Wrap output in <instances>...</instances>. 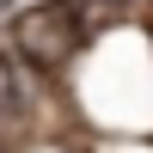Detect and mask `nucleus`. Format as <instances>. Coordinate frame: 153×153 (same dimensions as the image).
<instances>
[{
  "instance_id": "f257e3e1",
  "label": "nucleus",
  "mask_w": 153,
  "mask_h": 153,
  "mask_svg": "<svg viewBox=\"0 0 153 153\" xmlns=\"http://www.w3.org/2000/svg\"><path fill=\"white\" fill-rule=\"evenodd\" d=\"M86 43V19L74 0H37V6H25L19 19H12V49H19L25 61H37V68H61V61H74Z\"/></svg>"
},
{
  "instance_id": "f03ea898",
  "label": "nucleus",
  "mask_w": 153,
  "mask_h": 153,
  "mask_svg": "<svg viewBox=\"0 0 153 153\" xmlns=\"http://www.w3.org/2000/svg\"><path fill=\"white\" fill-rule=\"evenodd\" d=\"M19 129V92H12V74L0 68V141Z\"/></svg>"
},
{
  "instance_id": "7ed1b4c3",
  "label": "nucleus",
  "mask_w": 153,
  "mask_h": 153,
  "mask_svg": "<svg viewBox=\"0 0 153 153\" xmlns=\"http://www.w3.org/2000/svg\"><path fill=\"white\" fill-rule=\"evenodd\" d=\"M6 6H12V0H0V12H6Z\"/></svg>"
}]
</instances>
